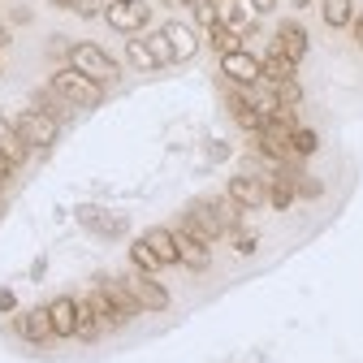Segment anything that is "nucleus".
Instances as JSON below:
<instances>
[{
    "mask_svg": "<svg viewBox=\"0 0 363 363\" xmlns=\"http://www.w3.org/2000/svg\"><path fill=\"white\" fill-rule=\"evenodd\" d=\"M69 65L78 74H86L91 82H100V86H113L121 78V65L117 57H108V48H100L96 39H78L74 48H69Z\"/></svg>",
    "mask_w": 363,
    "mask_h": 363,
    "instance_id": "1",
    "label": "nucleus"
},
{
    "mask_svg": "<svg viewBox=\"0 0 363 363\" xmlns=\"http://www.w3.org/2000/svg\"><path fill=\"white\" fill-rule=\"evenodd\" d=\"M177 230H186V234H191V238H199L203 247H216V242L230 238V234H225V225L216 220V212H212V203H208V199H191L186 208H182Z\"/></svg>",
    "mask_w": 363,
    "mask_h": 363,
    "instance_id": "2",
    "label": "nucleus"
},
{
    "mask_svg": "<svg viewBox=\"0 0 363 363\" xmlns=\"http://www.w3.org/2000/svg\"><path fill=\"white\" fill-rule=\"evenodd\" d=\"M48 86L61 91V96H65L74 108H100V104H104V86H100V82H91L86 74H78L74 65L57 69V74L48 78Z\"/></svg>",
    "mask_w": 363,
    "mask_h": 363,
    "instance_id": "3",
    "label": "nucleus"
},
{
    "mask_svg": "<svg viewBox=\"0 0 363 363\" xmlns=\"http://www.w3.org/2000/svg\"><path fill=\"white\" fill-rule=\"evenodd\" d=\"M13 125H18L22 143H26L30 152H52L57 139H61V121H52L48 113H39V108H30V104L13 117Z\"/></svg>",
    "mask_w": 363,
    "mask_h": 363,
    "instance_id": "4",
    "label": "nucleus"
},
{
    "mask_svg": "<svg viewBox=\"0 0 363 363\" xmlns=\"http://www.w3.org/2000/svg\"><path fill=\"white\" fill-rule=\"evenodd\" d=\"M74 220L82 225L91 238H100V242H117V238H125V230H130V220H125L121 212H108V208H100V203H78V208H74Z\"/></svg>",
    "mask_w": 363,
    "mask_h": 363,
    "instance_id": "5",
    "label": "nucleus"
},
{
    "mask_svg": "<svg viewBox=\"0 0 363 363\" xmlns=\"http://www.w3.org/2000/svg\"><path fill=\"white\" fill-rule=\"evenodd\" d=\"M104 22H108V30H117L121 39H130V35L147 30L152 5H147V0H108V5H104Z\"/></svg>",
    "mask_w": 363,
    "mask_h": 363,
    "instance_id": "6",
    "label": "nucleus"
},
{
    "mask_svg": "<svg viewBox=\"0 0 363 363\" xmlns=\"http://www.w3.org/2000/svg\"><path fill=\"white\" fill-rule=\"evenodd\" d=\"M13 333L30 346H52L57 342V329H52V315H48V303L39 307H26L18 320H13Z\"/></svg>",
    "mask_w": 363,
    "mask_h": 363,
    "instance_id": "7",
    "label": "nucleus"
},
{
    "mask_svg": "<svg viewBox=\"0 0 363 363\" xmlns=\"http://www.w3.org/2000/svg\"><path fill=\"white\" fill-rule=\"evenodd\" d=\"M272 48L286 52L294 65H303L307 52H311V35H307V26L298 18H286V22H277V30H272Z\"/></svg>",
    "mask_w": 363,
    "mask_h": 363,
    "instance_id": "8",
    "label": "nucleus"
},
{
    "mask_svg": "<svg viewBox=\"0 0 363 363\" xmlns=\"http://www.w3.org/2000/svg\"><path fill=\"white\" fill-rule=\"evenodd\" d=\"M125 286H130L134 298L143 303V311H169V307H173V294L160 286V277H147V272L130 268V272H125Z\"/></svg>",
    "mask_w": 363,
    "mask_h": 363,
    "instance_id": "9",
    "label": "nucleus"
},
{
    "mask_svg": "<svg viewBox=\"0 0 363 363\" xmlns=\"http://www.w3.org/2000/svg\"><path fill=\"white\" fill-rule=\"evenodd\" d=\"M220 74H225V82H234V86H242V91H251V86L264 82V65H259V57L247 52V48L220 57Z\"/></svg>",
    "mask_w": 363,
    "mask_h": 363,
    "instance_id": "10",
    "label": "nucleus"
},
{
    "mask_svg": "<svg viewBox=\"0 0 363 363\" xmlns=\"http://www.w3.org/2000/svg\"><path fill=\"white\" fill-rule=\"evenodd\" d=\"M160 30H164V39H169V48H173V61H177V65H186V61L199 57V35H195L191 22L169 18V22H160Z\"/></svg>",
    "mask_w": 363,
    "mask_h": 363,
    "instance_id": "11",
    "label": "nucleus"
},
{
    "mask_svg": "<svg viewBox=\"0 0 363 363\" xmlns=\"http://www.w3.org/2000/svg\"><path fill=\"white\" fill-rule=\"evenodd\" d=\"M225 195H230L242 212H259V208H268V199H264V177H259V173H234V177H230V186H225Z\"/></svg>",
    "mask_w": 363,
    "mask_h": 363,
    "instance_id": "12",
    "label": "nucleus"
},
{
    "mask_svg": "<svg viewBox=\"0 0 363 363\" xmlns=\"http://www.w3.org/2000/svg\"><path fill=\"white\" fill-rule=\"evenodd\" d=\"M91 286H96V290H104V294L113 298V307L121 311V320H125V325H130V320H139V315H143V303L130 294L125 277H108V272H100V277L91 281Z\"/></svg>",
    "mask_w": 363,
    "mask_h": 363,
    "instance_id": "13",
    "label": "nucleus"
},
{
    "mask_svg": "<svg viewBox=\"0 0 363 363\" xmlns=\"http://www.w3.org/2000/svg\"><path fill=\"white\" fill-rule=\"evenodd\" d=\"M173 242H177V268H186V272H208L212 268V247H203L186 230H177V225H173Z\"/></svg>",
    "mask_w": 363,
    "mask_h": 363,
    "instance_id": "14",
    "label": "nucleus"
},
{
    "mask_svg": "<svg viewBox=\"0 0 363 363\" xmlns=\"http://www.w3.org/2000/svg\"><path fill=\"white\" fill-rule=\"evenodd\" d=\"M225 108H230V117H234L238 130H247V134H259L264 130V117L255 113V104H251V96H247L242 86H234L230 96H225Z\"/></svg>",
    "mask_w": 363,
    "mask_h": 363,
    "instance_id": "15",
    "label": "nucleus"
},
{
    "mask_svg": "<svg viewBox=\"0 0 363 363\" xmlns=\"http://www.w3.org/2000/svg\"><path fill=\"white\" fill-rule=\"evenodd\" d=\"M48 315H52V329H57V342H69L78 333V298L74 294H57L48 303Z\"/></svg>",
    "mask_w": 363,
    "mask_h": 363,
    "instance_id": "16",
    "label": "nucleus"
},
{
    "mask_svg": "<svg viewBox=\"0 0 363 363\" xmlns=\"http://www.w3.org/2000/svg\"><path fill=\"white\" fill-rule=\"evenodd\" d=\"M30 108H39V113H48L52 121H69V117L78 113V108H74V104H69V100L61 96V91H52L48 82H43V86H35V91H30Z\"/></svg>",
    "mask_w": 363,
    "mask_h": 363,
    "instance_id": "17",
    "label": "nucleus"
},
{
    "mask_svg": "<svg viewBox=\"0 0 363 363\" xmlns=\"http://www.w3.org/2000/svg\"><path fill=\"white\" fill-rule=\"evenodd\" d=\"M259 65H264V82H272V86H277V82H294V78H298V65H294L286 52H277L272 43H268V52L259 57Z\"/></svg>",
    "mask_w": 363,
    "mask_h": 363,
    "instance_id": "18",
    "label": "nucleus"
},
{
    "mask_svg": "<svg viewBox=\"0 0 363 363\" xmlns=\"http://www.w3.org/2000/svg\"><path fill=\"white\" fill-rule=\"evenodd\" d=\"M143 242L160 255L164 268H177V242H173V230H169V225H152V230L143 234Z\"/></svg>",
    "mask_w": 363,
    "mask_h": 363,
    "instance_id": "19",
    "label": "nucleus"
},
{
    "mask_svg": "<svg viewBox=\"0 0 363 363\" xmlns=\"http://www.w3.org/2000/svg\"><path fill=\"white\" fill-rule=\"evenodd\" d=\"M125 65L139 69V74H156V69H160V61L152 57V48H147L143 35H130V39H125Z\"/></svg>",
    "mask_w": 363,
    "mask_h": 363,
    "instance_id": "20",
    "label": "nucleus"
},
{
    "mask_svg": "<svg viewBox=\"0 0 363 363\" xmlns=\"http://www.w3.org/2000/svg\"><path fill=\"white\" fill-rule=\"evenodd\" d=\"M0 152H5L13 164H26L30 160V147L22 143V134H18V125L9 117H0Z\"/></svg>",
    "mask_w": 363,
    "mask_h": 363,
    "instance_id": "21",
    "label": "nucleus"
},
{
    "mask_svg": "<svg viewBox=\"0 0 363 363\" xmlns=\"http://www.w3.org/2000/svg\"><path fill=\"white\" fill-rule=\"evenodd\" d=\"M208 43H212L216 57H230V52H242V48H247V35L234 30V26H212V30H208Z\"/></svg>",
    "mask_w": 363,
    "mask_h": 363,
    "instance_id": "22",
    "label": "nucleus"
},
{
    "mask_svg": "<svg viewBox=\"0 0 363 363\" xmlns=\"http://www.w3.org/2000/svg\"><path fill=\"white\" fill-rule=\"evenodd\" d=\"M320 18L329 30H350L354 22V0H320Z\"/></svg>",
    "mask_w": 363,
    "mask_h": 363,
    "instance_id": "23",
    "label": "nucleus"
},
{
    "mask_svg": "<svg viewBox=\"0 0 363 363\" xmlns=\"http://www.w3.org/2000/svg\"><path fill=\"white\" fill-rule=\"evenodd\" d=\"M86 303H91V311H96V315H100V325H104V329H125V320H121V311L113 307V298H108L104 290H96V286H91V294H86Z\"/></svg>",
    "mask_w": 363,
    "mask_h": 363,
    "instance_id": "24",
    "label": "nucleus"
},
{
    "mask_svg": "<svg viewBox=\"0 0 363 363\" xmlns=\"http://www.w3.org/2000/svg\"><path fill=\"white\" fill-rule=\"evenodd\" d=\"M130 268H139V272H147V277H160L164 272V264H160V255L143 242V238H134L130 242Z\"/></svg>",
    "mask_w": 363,
    "mask_h": 363,
    "instance_id": "25",
    "label": "nucleus"
},
{
    "mask_svg": "<svg viewBox=\"0 0 363 363\" xmlns=\"http://www.w3.org/2000/svg\"><path fill=\"white\" fill-rule=\"evenodd\" d=\"M208 203H212L216 220L225 225V234H234V230H242V216H247V212H242V208H238V203H234L230 195H212Z\"/></svg>",
    "mask_w": 363,
    "mask_h": 363,
    "instance_id": "26",
    "label": "nucleus"
},
{
    "mask_svg": "<svg viewBox=\"0 0 363 363\" xmlns=\"http://www.w3.org/2000/svg\"><path fill=\"white\" fill-rule=\"evenodd\" d=\"M100 333H104V325H100V315L91 311V303L86 298H78V342H86V346H96L100 342Z\"/></svg>",
    "mask_w": 363,
    "mask_h": 363,
    "instance_id": "27",
    "label": "nucleus"
},
{
    "mask_svg": "<svg viewBox=\"0 0 363 363\" xmlns=\"http://www.w3.org/2000/svg\"><path fill=\"white\" fill-rule=\"evenodd\" d=\"M290 152H294V160H311L315 152H320V134H315L311 125H294V134H290Z\"/></svg>",
    "mask_w": 363,
    "mask_h": 363,
    "instance_id": "28",
    "label": "nucleus"
},
{
    "mask_svg": "<svg viewBox=\"0 0 363 363\" xmlns=\"http://www.w3.org/2000/svg\"><path fill=\"white\" fill-rule=\"evenodd\" d=\"M294 195L307 199V203H315V199H325V182H320V177H311V173L303 169V173L294 177Z\"/></svg>",
    "mask_w": 363,
    "mask_h": 363,
    "instance_id": "29",
    "label": "nucleus"
},
{
    "mask_svg": "<svg viewBox=\"0 0 363 363\" xmlns=\"http://www.w3.org/2000/svg\"><path fill=\"white\" fill-rule=\"evenodd\" d=\"M225 242L234 247V255H255V251H259V234H255V230H247V225H242V230H234Z\"/></svg>",
    "mask_w": 363,
    "mask_h": 363,
    "instance_id": "30",
    "label": "nucleus"
},
{
    "mask_svg": "<svg viewBox=\"0 0 363 363\" xmlns=\"http://www.w3.org/2000/svg\"><path fill=\"white\" fill-rule=\"evenodd\" d=\"M147 48H152V57L160 61V69L177 65V61H173V48H169V39H164V30H152V35H147Z\"/></svg>",
    "mask_w": 363,
    "mask_h": 363,
    "instance_id": "31",
    "label": "nucleus"
},
{
    "mask_svg": "<svg viewBox=\"0 0 363 363\" xmlns=\"http://www.w3.org/2000/svg\"><path fill=\"white\" fill-rule=\"evenodd\" d=\"M268 86H272V82H268ZM272 91H277L281 108H294V113H298V104H303V86H298V78H294V82H277Z\"/></svg>",
    "mask_w": 363,
    "mask_h": 363,
    "instance_id": "32",
    "label": "nucleus"
},
{
    "mask_svg": "<svg viewBox=\"0 0 363 363\" xmlns=\"http://www.w3.org/2000/svg\"><path fill=\"white\" fill-rule=\"evenodd\" d=\"M191 13H195V22H199L203 30H212V26H216V0H195Z\"/></svg>",
    "mask_w": 363,
    "mask_h": 363,
    "instance_id": "33",
    "label": "nucleus"
},
{
    "mask_svg": "<svg viewBox=\"0 0 363 363\" xmlns=\"http://www.w3.org/2000/svg\"><path fill=\"white\" fill-rule=\"evenodd\" d=\"M18 311V294L9 286H0V315H13Z\"/></svg>",
    "mask_w": 363,
    "mask_h": 363,
    "instance_id": "34",
    "label": "nucleus"
},
{
    "mask_svg": "<svg viewBox=\"0 0 363 363\" xmlns=\"http://www.w3.org/2000/svg\"><path fill=\"white\" fill-rule=\"evenodd\" d=\"M69 48H74V43H69V39H61V35H52V39H48V52H52V57H61V52L69 57Z\"/></svg>",
    "mask_w": 363,
    "mask_h": 363,
    "instance_id": "35",
    "label": "nucleus"
},
{
    "mask_svg": "<svg viewBox=\"0 0 363 363\" xmlns=\"http://www.w3.org/2000/svg\"><path fill=\"white\" fill-rule=\"evenodd\" d=\"M13 173H18V164H13V160H9L5 152H0V186H5V182H9Z\"/></svg>",
    "mask_w": 363,
    "mask_h": 363,
    "instance_id": "36",
    "label": "nucleus"
},
{
    "mask_svg": "<svg viewBox=\"0 0 363 363\" xmlns=\"http://www.w3.org/2000/svg\"><path fill=\"white\" fill-rule=\"evenodd\" d=\"M350 39H354V48L363 52V13H354V22H350Z\"/></svg>",
    "mask_w": 363,
    "mask_h": 363,
    "instance_id": "37",
    "label": "nucleus"
},
{
    "mask_svg": "<svg viewBox=\"0 0 363 363\" xmlns=\"http://www.w3.org/2000/svg\"><path fill=\"white\" fill-rule=\"evenodd\" d=\"M30 18H35V13H30V9H26V5H18V9H13V13H9V22H13V26H26V22H30Z\"/></svg>",
    "mask_w": 363,
    "mask_h": 363,
    "instance_id": "38",
    "label": "nucleus"
},
{
    "mask_svg": "<svg viewBox=\"0 0 363 363\" xmlns=\"http://www.w3.org/2000/svg\"><path fill=\"white\" fill-rule=\"evenodd\" d=\"M208 156L212 160H230V143H208Z\"/></svg>",
    "mask_w": 363,
    "mask_h": 363,
    "instance_id": "39",
    "label": "nucleus"
},
{
    "mask_svg": "<svg viewBox=\"0 0 363 363\" xmlns=\"http://www.w3.org/2000/svg\"><path fill=\"white\" fill-rule=\"evenodd\" d=\"M247 5H251L255 13H272V9H277V0H247Z\"/></svg>",
    "mask_w": 363,
    "mask_h": 363,
    "instance_id": "40",
    "label": "nucleus"
},
{
    "mask_svg": "<svg viewBox=\"0 0 363 363\" xmlns=\"http://www.w3.org/2000/svg\"><path fill=\"white\" fill-rule=\"evenodd\" d=\"M43 272H48V259H43V255H39V259H35V264H30V277H35V281H39V277H43Z\"/></svg>",
    "mask_w": 363,
    "mask_h": 363,
    "instance_id": "41",
    "label": "nucleus"
},
{
    "mask_svg": "<svg viewBox=\"0 0 363 363\" xmlns=\"http://www.w3.org/2000/svg\"><path fill=\"white\" fill-rule=\"evenodd\" d=\"M9 39H13V30H9L5 22H0V48H9Z\"/></svg>",
    "mask_w": 363,
    "mask_h": 363,
    "instance_id": "42",
    "label": "nucleus"
},
{
    "mask_svg": "<svg viewBox=\"0 0 363 363\" xmlns=\"http://www.w3.org/2000/svg\"><path fill=\"white\" fill-rule=\"evenodd\" d=\"M52 9H74V0H48Z\"/></svg>",
    "mask_w": 363,
    "mask_h": 363,
    "instance_id": "43",
    "label": "nucleus"
},
{
    "mask_svg": "<svg viewBox=\"0 0 363 363\" xmlns=\"http://www.w3.org/2000/svg\"><path fill=\"white\" fill-rule=\"evenodd\" d=\"M5 212H9V199H5V195H0V220H5Z\"/></svg>",
    "mask_w": 363,
    "mask_h": 363,
    "instance_id": "44",
    "label": "nucleus"
},
{
    "mask_svg": "<svg viewBox=\"0 0 363 363\" xmlns=\"http://www.w3.org/2000/svg\"><path fill=\"white\" fill-rule=\"evenodd\" d=\"M290 5H294V9H307V5H311V0H290Z\"/></svg>",
    "mask_w": 363,
    "mask_h": 363,
    "instance_id": "45",
    "label": "nucleus"
},
{
    "mask_svg": "<svg viewBox=\"0 0 363 363\" xmlns=\"http://www.w3.org/2000/svg\"><path fill=\"white\" fill-rule=\"evenodd\" d=\"M177 5H186V9H191V5H195V0H177Z\"/></svg>",
    "mask_w": 363,
    "mask_h": 363,
    "instance_id": "46",
    "label": "nucleus"
},
{
    "mask_svg": "<svg viewBox=\"0 0 363 363\" xmlns=\"http://www.w3.org/2000/svg\"><path fill=\"white\" fill-rule=\"evenodd\" d=\"M160 5H177V0H160Z\"/></svg>",
    "mask_w": 363,
    "mask_h": 363,
    "instance_id": "47",
    "label": "nucleus"
},
{
    "mask_svg": "<svg viewBox=\"0 0 363 363\" xmlns=\"http://www.w3.org/2000/svg\"><path fill=\"white\" fill-rule=\"evenodd\" d=\"M0 69H5V61H0Z\"/></svg>",
    "mask_w": 363,
    "mask_h": 363,
    "instance_id": "48",
    "label": "nucleus"
}]
</instances>
